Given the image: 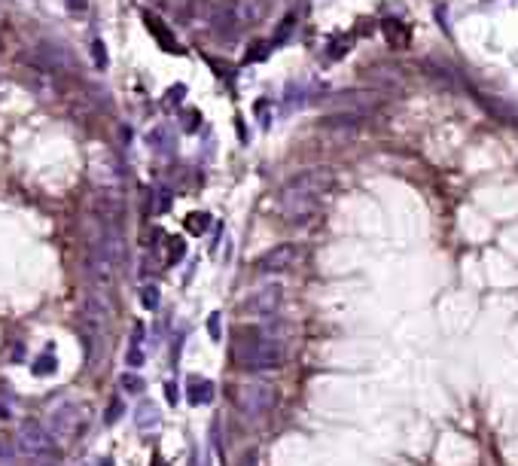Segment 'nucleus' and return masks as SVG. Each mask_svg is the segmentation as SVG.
I'll return each instance as SVG.
<instances>
[{"instance_id":"nucleus-5","label":"nucleus","mask_w":518,"mask_h":466,"mask_svg":"<svg viewBox=\"0 0 518 466\" xmlns=\"http://www.w3.org/2000/svg\"><path fill=\"white\" fill-rule=\"evenodd\" d=\"M283 302V287L281 283H266L257 292H250L247 299L241 302V314H250V317H266V314H274Z\"/></svg>"},{"instance_id":"nucleus-18","label":"nucleus","mask_w":518,"mask_h":466,"mask_svg":"<svg viewBox=\"0 0 518 466\" xmlns=\"http://www.w3.org/2000/svg\"><path fill=\"white\" fill-rule=\"evenodd\" d=\"M119 409H122V402H119V399H113V402H110V411H107V424H113V421L119 418Z\"/></svg>"},{"instance_id":"nucleus-3","label":"nucleus","mask_w":518,"mask_h":466,"mask_svg":"<svg viewBox=\"0 0 518 466\" xmlns=\"http://www.w3.org/2000/svg\"><path fill=\"white\" fill-rule=\"evenodd\" d=\"M18 445L22 451L28 454L30 460H43V463H52L58 466V454L52 451V436L46 433V427L40 421H25L22 424V433H18Z\"/></svg>"},{"instance_id":"nucleus-10","label":"nucleus","mask_w":518,"mask_h":466,"mask_svg":"<svg viewBox=\"0 0 518 466\" xmlns=\"http://www.w3.org/2000/svg\"><path fill=\"white\" fill-rule=\"evenodd\" d=\"M189 399H192V402H208V399H210V384H208V381H192Z\"/></svg>"},{"instance_id":"nucleus-7","label":"nucleus","mask_w":518,"mask_h":466,"mask_svg":"<svg viewBox=\"0 0 518 466\" xmlns=\"http://www.w3.org/2000/svg\"><path fill=\"white\" fill-rule=\"evenodd\" d=\"M79 405H61L52 418V433L58 439H70L77 430H79V418H83V411H77Z\"/></svg>"},{"instance_id":"nucleus-1","label":"nucleus","mask_w":518,"mask_h":466,"mask_svg":"<svg viewBox=\"0 0 518 466\" xmlns=\"http://www.w3.org/2000/svg\"><path fill=\"white\" fill-rule=\"evenodd\" d=\"M330 189V174L327 171H305V174L293 177L287 186L281 189V217L290 226H302L317 214L320 198Z\"/></svg>"},{"instance_id":"nucleus-19","label":"nucleus","mask_w":518,"mask_h":466,"mask_svg":"<svg viewBox=\"0 0 518 466\" xmlns=\"http://www.w3.org/2000/svg\"><path fill=\"white\" fill-rule=\"evenodd\" d=\"M9 460H13V451H9V445L0 439V463H6L9 466Z\"/></svg>"},{"instance_id":"nucleus-13","label":"nucleus","mask_w":518,"mask_h":466,"mask_svg":"<svg viewBox=\"0 0 518 466\" xmlns=\"http://www.w3.org/2000/svg\"><path fill=\"white\" fill-rule=\"evenodd\" d=\"M144 305H147V308H156V305H159V290L152 287V283L144 290Z\"/></svg>"},{"instance_id":"nucleus-4","label":"nucleus","mask_w":518,"mask_h":466,"mask_svg":"<svg viewBox=\"0 0 518 466\" xmlns=\"http://www.w3.org/2000/svg\"><path fill=\"white\" fill-rule=\"evenodd\" d=\"M235 399H238V409L244 414H250V418H266V414L274 409V387L269 381H247L238 387Z\"/></svg>"},{"instance_id":"nucleus-2","label":"nucleus","mask_w":518,"mask_h":466,"mask_svg":"<svg viewBox=\"0 0 518 466\" xmlns=\"http://www.w3.org/2000/svg\"><path fill=\"white\" fill-rule=\"evenodd\" d=\"M235 357L241 369L266 372V369H278L283 363V348L269 339H259V332H247V341H238Z\"/></svg>"},{"instance_id":"nucleus-9","label":"nucleus","mask_w":518,"mask_h":466,"mask_svg":"<svg viewBox=\"0 0 518 466\" xmlns=\"http://www.w3.org/2000/svg\"><path fill=\"white\" fill-rule=\"evenodd\" d=\"M147 28H150V31H152V34H156V40H159V43H162V46H165V49H174V34H171V31H168V28H165V25H162V22H159V18H156V16H147Z\"/></svg>"},{"instance_id":"nucleus-8","label":"nucleus","mask_w":518,"mask_h":466,"mask_svg":"<svg viewBox=\"0 0 518 466\" xmlns=\"http://www.w3.org/2000/svg\"><path fill=\"white\" fill-rule=\"evenodd\" d=\"M30 62H37L40 67L64 70V67H70V55L58 43H43L40 49H34V52H30Z\"/></svg>"},{"instance_id":"nucleus-20","label":"nucleus","mask_w":518,"mask_h":466,"mask_svg":"<svg viewBox=\"0 0 518 466\" xmlns=\"http://www.w3.org/2000/svg\"><path fill=\"white\" fill-rule=\"evenodd\" d=\"M70 9H86V0H67Z\"/></svg>"},{"instance_id":"nucleus-12","label":"nucleus","mask_w":518,"mask_h":466,"mask_svg":"<svg viewBox=\"0 0 518 466\" xmlns=\"http://www.w3.org/2000/svg\"><path fill=\"white\" fill-rule=\"evenodd\" d=\"M91 55H95V64L101 70L107 67V49H104V43H101V40H95V43H91Z\"/></svg>"},{"instance_id":"nucleus-17","label":"nucleus","mask_w":518,"mask_h":466,"mask_svg":"<svg viewBox=\"0 0 518 466\" xmlns=\"http://www.w3.org/2000/svg\"><path fill=\"white\" fill-rule=\"evenodd\" d=\"M238 466H259V458H257V451H247L244 458L238 460Z\"/></svg>"},{"instance_id":"nucleus-11","label":"nucleus","mask_w":518,"mask_h":466,"mask_svg":"<svg viewBox=\"0 0 518 466\" xmlns=\"http://www.w3.org/2000/svg\"><path fill=\"white\" fill-rule=\"evenodd\" d=\"M137 424L140 427H147V424H159V411H156V405H140V411H137Z\"/></svg>"},{"instance_id":"nucleus-6","label":"nucleus","mask_w":518,"mask_h":466,"mask_svg":"<svg viewBox=\"0 0 518 466\" xmlns=\"http://www.w3.org/2000/svg\"><path fill=\"white\" fill-rule=\"evenodd\" d=\"M299 253H302V250H299L296 244H274V247H269V250L257 259V268L266 271V275H281V271H290L293 266H296Z\"/></svg>"},{"instance_id":"nucleus-16","label":"nucleus","mask_w":518,"mask_h":466,"mask_svg":"<svg viewBox=\"0 0 518 466\" xmlns=\"http://www.w3.org/2000/svg\"><path fill=\"white\" fill-rule=\"evenodd\" d=\"M168 201H171V198H168V192H165V189H159V201H156V210H159V214H165V210H168Z\"/></svg>"},{"instance_id":"nucleus-15","label":"nucleus","mask_w":518,"mask_h":466,"mask_svg":"<svg viewBox=\"0 0 518 466\" xmlns=\"http://www.w3.org/2000/svg\"><path fill=\"white\" fill-rule=\"evenodd\" d=\"M122 384H125V390H128V393H137V390H140V378H135V375L122 378Z\"/></svg>"},{"instance_id":"nucleus-14","label":"nucleus","mask_w":518,"mask_h":466,"mask_svg":"<svg viewBox=\"0 0 518 466\" xmlns=\"http://www.w3.org/2000/svg\"><path fill=\"white\" fill-rule=\"evenodd\" d=\"M40 360H43V363H37V366H34V372H37V375H43V372H49V369H55V360H52V357H40Z\"/></svg>"}]
</instances>
